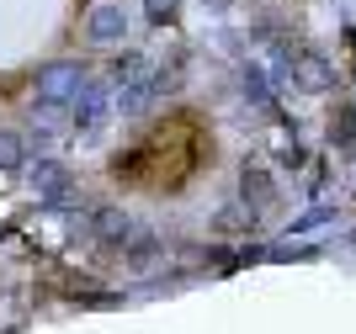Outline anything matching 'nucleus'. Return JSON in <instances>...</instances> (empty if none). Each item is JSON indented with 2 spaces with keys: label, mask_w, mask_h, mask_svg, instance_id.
I'll list each match as a JSON object with an SVG mask.
<instances>
[{
  "label": "nucleus",
  "mask_w": 356,
  "mask_h": 334,
  "mask_svg": "<svg viewBox=\"0 0 356 334\" xmlns=\"http://www.w3.org/2000/svg\"><path fill=\"white\" fill-rule=\"evenodd\" d=\"M118 32H122V11H112V6H102V11L90 16V37H96V43H112Z\"/></svg>",
  "instance_id": "1"
},
{
  "label": "nucleus",
  "mask_w": 356,
  "mask_h": 334,
  "mask_svg": "<svg viewBox=\"0 0 356 334\" xmlns=\"http://www.w3.org/2000/svg\"><path fill=\"white\" fill-rule=\"evenodd\" d=\"M298 80H303L309 90H319V85L330 80V69L319 64V53H298Z\"/></svg>",
  "instance_id": "2"
},
{
  "label": "nucleus",
  "mask_w": 356,
  "mask_h": 334,
  "mask_svg": "<svg viewBox=\"0 0 356 334\" xmlns=\"http://www.w3.org/2000/svg\"><path fill=\"white\" fill-rule=\"evenodd\" d=\"M176 16V0H149V22H170Z\"/></svg>",
  "instance_id": "3"
}]
</instances>
